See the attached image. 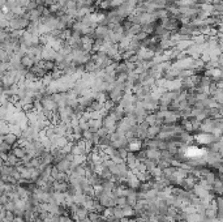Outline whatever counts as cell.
<instances>
[{
    "mask_svg": "<svg viewBox=\"0 0 223 222\" xmlns=\"http://www.w3.org/2000/svg\"><path fill=\"white\" fill-rule=\"evenodd\" d=\"M13 154H15L16 158H24L25 154H26V150L24 149V148L17 146V148H15V149H13Z\"/></svg>",
    "mask_w": 223,
    "mask_h": 222,
    "instance_id": "cell-4",
    "label": "cell"
},
{
    "mask_svg": "<svg viewBox=\"0 0 223 222\" xmlns=\"http://www.w3.org/2000/svg\"><path fill=\"white\" fill-rule=\"evenodd\" d=\"M146 153V158L147 159H153V161H157L161 158V152L158 149H149L147 152H145Z\"/></svg>",
    "mask_w": 223,
    "mask_h": 222,
    "instance_id": "cell-3",
    "label": "cell"
},
{
    "mask_svg": "<svg viewBox=\"0 0 223 222\" xmlns=\"http://www.w3.org/2000/svg\"><path fill=\"white\" fill-rule=\"evenodd\" d=\"M17 140H18V136L15 135V133H12V132L5 133V135H4V137H3V141L7 142L8 145H15L16 142H17Z\"/></svg>",
    "mask_w": 223,
    "mask_h": 222,
    "instance_id": "cell-2",
    "label": "cell"
},
{
    "mask_svg": "<svg viewBox=\"0 0 223 222\" xmlns=\"http://www.w3.org/2000/svg\"><path fill=\"white\" fill-rule=\"evenodd\" d=\"M89 107H90L93 111H101L102 109H103V103H101V102H98V101L93 99V102H91V105L89 106Z\"/></svg>",
    "mask_w": 223,
    "mask_h": 222,
    "instance_id": "cell-5",
    "label": "cell"
},
{
    "mask_svg": "<svg viewBox=\"0 0 223 222\" xmlns=\"http://www.w3.org/2000/svg\"><path fill=\"white\" fill-rule=\"evenodd\" d=\"M159 132H161L159 126H149L147 131H146V138H155Z\"/></svg>",
    "mask_w": 223,
    "mask_h": 222,
    "instance_id": "cell-1",
    "label": "cell"
},
{
    "mask_svg": "<svg viewBox=\"0 0 223 222\" xmlns=\"http://www.w3.org/2000/svg\"><path fill=\"white\" fill-rule=\"evenodd\" d=\"M108 129H106L104 127H101L98 131H97V135H98L101 138H104V137H107V135H108Z\"/></svg>",
    "mask_w": 223,
    "mask_h": 222,
    "instance_id": "cell-6",
    "label": "cell"
},
{
    "mask_svg": "<svg viewBox=\"0 0 223 222\" xmlns=\"http://www.w3.org/2000/svg\"><path fill=\"white\" fill-rule=\"evenodd\" d=\"M93 133H95V132H93L90 128L86 129V131H82V138H83V140H91Z\"/></svg>",
    "mask_w": 223,
    "mask_h": 222,
    "instance_id": "cell-7",
    "label": "cell"
}]
</instances>
